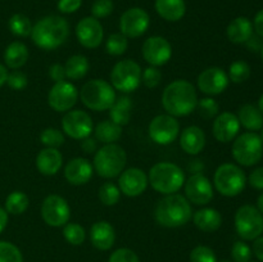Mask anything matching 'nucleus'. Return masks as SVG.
Segmentation results:
<instances>
[{
	"label": "nucleus",
	"mask_w": 263,
	"mask_h": 262,
	"mask_svg": "<svg viewBox=\"0 0 263 262\" xmlns=\"http://www.w3.org/2000/svg\"><path fill=\"white\" fill-rule=\"evenodd\" d=\"M62 128H63L66 135H68L72 139H77V140L87 138L94 131V126H92V120L90 115L85 110L80 109L68 110L63 116V118H62Z\"/></svg>",
	"instance_id": "ddd939ff"
},
{
	"label": "nucleus",
	"mask_w": 263,
	"mask_h": 262,
	"mask_svg": "<svg viewBox=\"0 0 263 262\" xmlns=\"http://www.w3.org/2000/svg\"><path fill=\"white\" fill-rule=\"evenodd\" d=\"M261 58H262V61H263V45H262V48H261Z\"/></svg>",
	"instance_id": "0e129e2a"
},
{
	"label": "nucleus",
	"mask_w": 263,
	"mask_h": 262,
	"mask_svg": "<svg viewBox=\"0 0 263 262\" xmlns=\"http://www.w3.org/2000/svg\"><path fill=\"white\" fill-rule=\"evenodd\" d=\"M62 163H63V157L55 148H44L36 157V169L44 176H54L58 174Z\"/></svg>",
	"instance_id": "b1692460"
},
{
	"label": "nucleus",
	"mask_w": 263,
	"mask_h": 262,
	"mask_svg": "<svg viewBox=\"0 0 263 262\" xmlns=\"http://www.w3.org/2000/svg\"><path fill=\"white\" fill-rule=\"evenodd\" d=\"M231 257L234 262H249L252 258V249L244 241H235L231 248Z\"/></svg>",
	"instance_id": "c03bdc74"
},
{
	"label": "nucleus",
	"mask_w": 263,
	"mask_h": 262,
	"mask_svg": "<svg viewBox=\"0 0 263 262\" xmlns=\"http://www.w3.org/2000/svg\"><path fill=\"white\" fill-rule=\"evenodd\" d=\"M80 99L84 105L95 112L108 110L116 102L115 87L100 79L87 81L80 90Z\"/></svg>",
	"instance_id": "423d86ee"
},
{
	"label": "nucleus",
	"mask_w": 263,
	"mask_h": 262,
	"mask_svg": "<svg viewBox=\"0 0 263 262\" xmlns=\"http://www.w3.org/2000/svg\"><path fill=\"white\" fill-rule=\"evenodd\" d=\"M257 208H258L259 212L263 215V193L257 198Z\"/></svg>",
	"instance_id": "052dcab7"
},
{
	"label": "nucleus",
	"mask_w": 263,
	"mask_h": 262,
	"mask_svg": "<svg viewBox=\"0 0 263 262\" xmlns=\"http://www.w3.org/2000/svg\"><path fill=\"white\" fill-rule=\"evenodd\" d=\"M251 76V66L244 61L233 62L229 68V80L235 84H241L247 81Z\"/></svg>",
	"instance_id": "58836bf2"
},
{
	"label": "nucleus",
	"mask_w": 263,
	"mask_h": 262,
	"mask_svg": "<svg viewBox=\"0 0 263 262\" xmlns=\"http://www.w3.org/2000/svg\"><path fill=\"white\" fill-rule=\"evenodd\" d=\"M154 5L159 17L168 22H177L186 13L185 0H156Z\"/></svg>",
	"instance_id": "bb28decb"
},
{
	"label": "nucleus",
	"mask_w": 263,
	"mask_h": 262,
	"mask_svg": "<svg viewBox=\"0 0 263 262\" xmlns=\"http://www.w3.org/2000/svg\"><path fill=\"white\" fill-rule=\"evenodd\" d=\"M131 108H133V102L127 95L120 97L116 99L112 107L109 108L110 121L120 126H125L130 122L131 117Z\"/></svg>",
	"instance_id": "2f4dec72"
},
{
	"label": "nucleus",
	"mask_w": 263,
	"mask_h": 262,
	"mask_svg": "<svg viewBox=\"0 0 263 262\" xmlns=\"http://www.w3.org/2000/svg\"><path fill=\"white\" fill-rule=\"evenodd\" d=\"M127 163V154L122 146L116 143L105 144L97 151L92 161V167L99 176L113 179L121 175Z\"/></svg>",
	"instance_id": "39448f33"
},
{
	"label": "nucleus",
	"mask_w": 263,
	"mask_h": 262,
	"mask_svg": "<svg viewBox=\"0 0 263 262\" xmlns=\"http://www.w3.org/2000/svg\"><path fill=\"white\" fill-rule=\"evenodd\" d=\"M198 113L200 117L205 118V120H211V118L216 117L220 112V105L212 98H203V99H198L197 103Z\"/></svg>",
	"instance_id": "79ce46f5"
},
{
	"label": "nucleus",
	"mask_w": 263,
	"mask_h": 262,
	"mask_svg": "<svg viewBox=\"0 0 263 262\" xmlns=\"http://www.w3.org/2000/svg\"><path fill=\"white\" fill-rule=\"evenodd\" d=\"M41 217L49 226H64L71 217L68 202L58 194L48 195L41 204Z\"/></svg>",
	"instance_id": "9b49d317"
},
{
	"label": "nucleus",
	"mask_w": 263,
	"mask_h": 262,
	"mask_svg": "<svg viewBox=\"0 0 263 262\" xmlns=\"http://www.w3.org/2000/svg\"><path fill=\"white\" fill-rule=\"evenodd\" d=\"M198 97L195 87L186 80H175L162 94V105L170 116L185 117L197 108Z\"/></svg>",
	"instance_id": "f257e3e1"
},
{
	"label": "nucleus",
	"mask_w": 263,
	"mask_h": 262,
	"mask_svg": "<svg viewBox=\"0 0 263 262\" xmlns=\"http://www.w3.org/2000/svg\"><path fill=\"white\" fill-rule=\"evenodd\" d=\"M99 195L100 202L104 205H115L117 204L118 200L121 197V190L117 185H115L113 182H104L102 186L99 188Z\"/></svg>",
	"instance_id": "4c0bfd02"
},
{
	"label": "nucleus",
	"mask_w": 263,
	"mask_h": 262,
	"mask_svg": "<svg viewBox=\"0 0 263 262\" xmlns=\"http://www.w3.org/2000/svg\"><path fill=\"white\" fill-rule=\"evenodd\" d=\"M180 146L187 154H199L205 146V134L198 126H189L182 130L180 136Z\"/></svg>",
	"instance_id": "393cba45"
},
{
	"label": "nucleus",
	"mask_w": 263,
	"mask_h": 262,
	"mask_svg": "<svg viewBox=\"0 0 263 262\" xmlns=\"http://www.w3.org/2000/svg\"><path fill=\"white\" fill-rule=\"evenodd\" d=\"M190 202L181 194H167L158 200L154 208V218L163 228H180L192 220Z\"/></svg>",
	"instance_id": "f03ea898"
},
{
	"label": "nucleus",
	"mask_w": 263,
	"mask_h": 262,
	"mask_svg": "<svg viewBox=\"0 0 263 262\" xmlns=\"http://www.w3.org/2000/svg\"><path fill=\"white\" fill-rule=\"evenodd\" d=\"M258 108H259V110L263 113V94L261 95V98H259V100H258Z\"/></svg>",
	"instance_id": "680f3d73"
},
{
	"label": "nucleus",
	"mask_w": 263,
	"mask_h": 262,
	"mask_svg": "<svg viewBox=\"0 0 263 262\" xmlns=\"http://www.w3.org/2000/svg\"><path fill=\"white\" fill-rule=\"evenodd\" d=\"M49 76H50V79L53 80L54 82L64 81V79H66L64 66H62V64L59 63H55L53 64V66H50V68H49Z\"/></svg>",
	"instance_id": "603ef678"
},
{
	"label": "nucleus",
	"mask_w": 263,
	"mask_h": 262,
	"mask_svg": "<svg viewBox=\"0 0 263 262\" xmlns=\"http://www.w3.org/2000/svg\"><path fill=\"white\" fill-rule=\"evenodd\" d=\"M108 262H140L138 254L128 248H120L110 254Z\"/></svg>",
	"instance_id": "de8ad7c7"
},
{
	"label": "nucleus",
	"mask_w": 263,
	"mask_h": 262,
	"mask_svg": "<svg viewBox=\"0 0 263 262\" xmlns=\"http://www.w3.org/2000/svg\"><path fill=\"white\" fill-rule=\"evenodd\" d=\"M69 36V25L63 17L48 15L32 26L33 44L43 50H53L63 45Z\"/></svg>",
	"instance_id": "7ed1b4c3"
},
{
	"label": "nucleus",
	"mask_w": 263,
	"mask_h": 262,
	"mask_svg": "<svg viewBox=\"0 0 263 262\" xmlns=\"http://www.w3.org/2000/svg\"><path fill=\"white\" fill-rule=\"evenodd\" d=\"M213 184L223 197H236L247 185V176L243 170L234 163H223L216 170Z\"/></svg>",
	"instance_id": "0eeeda50"
},
{
	"label": "nucleus",
	"mask_w": 263,
	"mask_h": 262,
	"mask_svg": "<svg viewBox=\"0 0 263 262\" xmlns=\"http://www.w3.org/2000/svg\"><path fill=\"white\" fill-rule=\"evenodd\" d=\"M193 221L199 230L213 233L221 228L222 216L215 208H202L193 215Z\"/></svg>",
	"instance_id": "a878e982"
},
{
	"label": "nucleus",
	"mask_w": 263,
	"mask_h": 262,
	"mask_svg": "<svg viewBox=\"0 0 263 262\" xmlns=\"http://www.w3.org/2000/svg\"><path fill=\"white\" fill-rule=\"evenodd\" d=\"M40 141L46 146V148H55L58 149L64 144V135L58 128L48 127L41 131Z\"/></svg>",
	"instance_id": "ea45409f"
},
{
	"label": "nucleus",
	"mask_w": 263,
	"mask_h": 262,
	"mask_svg": "<svg viewBox=\"0 0 263 262\" xmlns=\"http://www.w3.org/2000/svg\"><path fill=\"white\" fill-rule=\"evenodd\" d=\"M143 57L151 66L159 67L171 59L172 46L162 36H151L143 44Z\"/></svg>",
	"instance_id": "f3484780"
},
{
	"label": "nucleus",
	"mask_w": 263,
	"mask_h": 262,
	"mask_svg": "<svg viewBox=\"0 0 263 262\" xmlns=\"http://www.w3.org/2000/svg\"><path fill=\"white\" fill-rule=\"evenodd\" d=\"M82 144H81V148L82 151L85 152V153L90 154V153H95V152L98 151V140L95 138H90V136H87V138L82 139Z\"/></svg>",
	"instance_id": "864d4df0"
},
{
	"label": "nucleus",
	"mask_w": 263,
	"mask_h": 262,
	"mask_svg": "<svg viewBox=\"0 0 263 262\" xmlns=\"http://www.w3.org/2000/svg\"><path fill=\"white\" fill-rule=\"evenodd\" d=\"M8 221H9V217H8V212L4 210V208L0 207V234L4 231V229L7 228Z\"/></svg>",
	"instance_id": "13d9d810"
},
{
	"label": "nucleus",
	"mask_w": 263,
	"mask_h": 262,
	"mask_svg": "<svg viewBox=\"0 0 263 262\" xmlns=\"http://www.w3.org/2000/svg\"><path fill=\"white\" fill-rule=\"evenodd\" d=\"M82 5V0H58V10L64 14L77 12Z\"/></svg>",
	"instance_id": "8fccbe9b"
},
{
	"label": "nucleus",
	"mask_w": 263,
	"mask_h": 262,
	"mask_svg": "<svg viewBox=\"0 0 263 262\" xmlns=\"http://www.w3.org/2000/svg\"><path fill=\"white\" fill-rule=\"evenodd\" d=\"M229 76L220 67H210L198 76V87L207 95H218L226 90Z\"/></svg>",
	"instance_id": "6ab92c4d"
},
{
	"label": "nucleus",
	"mask_w": 263,
	"mask_h": 262,
	"mask_svg": "<svg viewBox=\"0 0 263 262\" xmlns=\"http://www.w3.org/2000/svg\"><path fill=\"white\" fill-rule=\"evenodd\" d=\"M79 43L87 49H95L102 44L104 38L102 23L94 17H84L76 26Z\"/></svg>",
	"instance_id": "a211bd4d"
},
{
	"label": "nucleus",
	"mask_w": 263,
	"mask_h": 262,
	"mask_svg": "<svg viewBox=\"0 0 263 262\" xmlns=\"http://www.w3.org/2000/svg\"><path fill=\"white\" fill-rule=\"evenodd\" d=\"M253 30L256 31L257 35L263 38V9L259 10V12L256 14V17H254Z\"/></svg>",
	"instance_id": "6e6d98bb"
},
{
	"label": "nucleus",
	"mask_w": 263,
	"mask_h": 262,
	"mask_svg": "<svg viewBox=\"0 0 263 262\" xmlns=\"http://www.w3.org/2000/svg\"><path fill=\"white\" fill-rule=\"evenodd\" d=\"M239 130H240V122L238 120V116L231 112L221 113L213 121V136L220 143L233 141L239 134Z\"/></svg>",
	"instance_id": "412c9836"
},
{
	"label": "nucleus",
	"mask_w": 263,
	"mask_h": 262,
	"mask_svg": "<svg viewBox=\"0 0 263 262\" xmlns=\"http://www.w3.org/2000/svg\"><path fill=\"white\" fill-rule=\"evenodd\" d=\"M94 135L103 144H113L122 136V126L113 121H102L94 128Z\"/></svg>",
	"instance_id": "7c9ffc66"
},
{
	"label": "nucleus",
	"mask_w": 263,
	"mask_h": 262,
	"mask_svg": "<svg viewBox=\"0 0 263 262\" xmlns=\"http://www.w3.org/2000/svg\"><path fill=\"white\" fill-rule=\"evenodd\" d=\"M149 25H151V17H149L148 12L141 8H130L121 15V33L127 39L140 38L148 31Z\"/></svg>",
	"instance_id": "4468645a"
},
{
	"label": "nucleus",
	"mask_w": 263,
	"mask_h": 262,
	"mask_svg": "<svg viewBox=\"0 0 263 262\" xmlns=\"http://www.w3.org/2000/svg\"><path fill=\"white\" fill-rule=\"evenodd\" d=\"M7 79H8L7 67L3 66V64L0 63V87H2L4 84H7Z\"/></svg>",
	"instance_id": "bf43d9fd"
},
{
	"label": "nucleus",
	"mask_w": 263,
	"mask_h": 262,
	"mask_svg": "<svg viewBox=\"0 0 263 262\" xmlns=\"http://www.w3.org/2000/svg\"><path fill=\"white\" fill-rule=\"evenodd\" d=\"M148 184V176L145 172L136 167L122 171L118 179V188L126 197H139L145 192Z\"/></svg>",
	"instance_id": "aec40b11"
},
{
	"label": "nucleus",
	"mask_w": 263,
	"mask_h": 262,
	"mask_svg": "<svg viewBox=\"0 0 263 262\" xmlns=\"http://www.w3.org/2000/svg\"><path fill=\"white\" fill-rule=\"evenodd\" d=\"M141 68L133 59H122L117 62L110 72V82L115 90L130 94L135 91L141 82Z\"/></svg>",
	"instance_id": "1a4fd4ad"
},
{
	"label": "nucleus",
	"mask_w": 263,
	"mask_h": 262,
	"mask_svg": "<svg viewBox=\"0 0 263 262\" xmlns=\"http://www.w3.org/2000/svg\"><path fill=\"white\" fill-rule=\"evenodd\" d=\"M185 195L195 205H205L213 199V186L207 176L198 172L193 174L185 182Z\"/></svg>",
	"instance_id": "dca6fc26"
},
{
	"label": "nucleus",
	"mask_w": 263,
	"mask_h": 262,
	"mask_svg": "<svg viewBox=\"0 0 263 262\" xmlns=\"http://www.w3.org/2000/svg\"><path fill=\"white\" fill-rule=\"evenodd\" d=\"M220 262H233V261H230V259H222V261H220Z\"/></svg>",
	"instance_id": "69168bd1"
},
{
	"label": "nucleus",
	"mask_w": 263,
	"mask_h": 262,
	"mask_svg": "<svg viewBox=\"0 0 263 262\" xmlns=\"http://www.w3.org/2000/svg\"><path fill=\"white\" fill-rule=\"evenodd\" d=\"M89 61L82 54H74L67 59L64 64V71H66V77L69 80H80L86 76L89 71Z\"/></svg>",
	"instance_id": "473e14b6"
},
{
	"label": "nucleus",
	"mask_w": 263,
	"mask_h": 262,
	"mask_svg": "<svg viewBox=\"0 0 263 262\" xmlns=\"http://www.w3.org/2000/svg\"><path fill=\"white\" fill-rule=\"evenodd\" d=\"M149 136L159 145L174 143L180 133V123L176 117L170 115H159L149 123Z\"/></svg>",
	"instance_id": "f8f14e48"
},
{
	"label": "nucleus",
	"mask_w": 263,
	"mask_h": 262,
	"mask_svg": "<svg viewBox=\"0 0 263 262\" xmlns=\"http://www.w3.org/2000/svg\"><path fill=\"white\" fill-rule=\"evenodd\" d=\"M190 262H217V257L210 247L197 246L190 253Z\"/></svg>",
	"instance_id": "37998d69"
},
{
	"label": "nucleus",
	"mask_w": 263,
	"mask_h": 262,
	"mask_svg": "<svg viewBox=\"0 0 263 262\" xmlns=\"http://www.w3.org/2000/svg\"><path fill=\"white\" fill-rule=\"evenodd\" d=\"M162 80V72L159 71L158 67H146L145 69L141 73V81L149 89H154V87L158 86L161 84Z\"/></svg>",
	"instance_id": "a18cd8bd"
},
{
	"label": "nucleus",
	"mask_w": 263,
	"mask_h": 262,
	"mask_svg": "<svg viewBox=\"0 0 263 262\" xmlns=\"http://www.w3.org/2000/svg\"><path fill=\"white\" fill-rule=\"evenodd\" d=\"M228 38L234 44H244L253 35V23L247 17H238L228 26Z\"/></svg>",
	"instance_id": "cd10ccee"
},
{
	"label": "nucleus",
	"mask_w": 263,
	"mask_h": 262,
	"mask_svg": "<svg viewBox=\"0 0 263 262\" xmlns=\"http://www.w3.org/2000/svg\"><path fill=\"white\" fill-rule=\"evenodd\" d=\"M149 184L161 194H174L185 184V174L177 164L171 162H159L149 171Z\"/></svg>",
	"instance_id": "20e7f679"
},
{
	"label": "nucleus",
	"mask_w": 263,
	"mask_h": 262,
	"mask_svg": "<svg viewBox=\"0 0 263 262\" xmlns=\"http://www.w3.org/2000/svg\"><path fill=\"white\" fill-rule=\"evenodd\" d=\"M234 159L241 166H254L263 157V143L253 131L244 133L235 139L231 148Z\"/></svg>",
	"instance_id": "6e6552de"
},
{
	"label": "nucleus",
	"mask_w": 263,
	"mask_h": 262,
	"mask_svg": "<svg viewBox=\"0 0 263 262\" xmlns=\"http://www.w3.org/2000/svg\"><path fill=\"white\" fill-rule=\"evenodd\" d=\"M28 204H30V199H28L27 194L20 192V190H15V192L10 193L5 199V211L10 215H22L28 208Z\"/></svg>",
	"instance_id": "72a5a7b5"
},
{
	"label": "nucleus",
	"mask_w": 263,
	"mask_h": 262,
	"mask_svg": "<svg viewBox=\"0 0 263 262\" xmlns=\"http://www.w3.org/2000/svg\"><path fill=\"white\" fill-rule=\"evenodd\" d=\"M252 252H253L254 256H256L259 261L263 262V236H258L257 239H254Z\"/></svg>",
	"instance_id": "5fc2aeb1"
},
{
	"label": "nucleus",
	"mask_w": 263,
	"mask_h": 262,
	"mask_svg": "<svg viewBox=\"0 0 263 262\" xmlns=\"http://www.w3.org/2000/svg\"><path fill=\"white\" fill-rule=\"evenodd\" d=\"M235 229L244 240H254L263 234V215L254 205L244 204L235 213Z\"/></svg>",
	"instance_id": "9d476101"
},
{
	"label": "nucleus",
	"mask_w": 263,
	"mask_h": 262,
	"mask_svg": "<svg viewBox=\"0 0 263 262\" xmlns=\"http://www.w3.org/2000/svg\"><path fill=\"white\" fill-rule=\"evenodd\" d=\"M128 40L125 35L121 32L112 33L109 38L107 39L105 43V50L110 55H122L126 50H127Z\"/></svg>",
	"instance_id": "e433bc0d"
},
{
	"label": "nucleus",
	"mask_w": 263,
	"mask_h": 262,
	"mask_svg": "<svg viewBox=\"0 0 263 262\" xmlns=\"http://www.w3.org/2000/svg\"><path fill=\"white\" fill-rule=\"evenodd\" d=\"M8 26H9L10 32L15 36H20V38H26L32 32V23H31L30 18L22 13L13 14L9 18Z\"/></svg>",
	"instance_id": "f704fd0d"
},
{
	"label": "nucleus",
	"mask_w": 263,
	"mask_h": 262,
	"mask_svg": "<svg viewBox=\"0 0 263 262\" xmlns=\"http://www.w3.org/2000/svg\"><path fill=\"white\" fill-rule=\"evenodd\" d=\"M259 138H261V140H262V143H263V127L261 128V135H259Z\"/></svg>",
	"instance_id": "e2e57ef3"
},
{
	"label": "nucleus",
	"mask_w": 263,
	"mask_h": 262,
	"mask_svg": "<svg viewBox=\"0 0 263 262\" xmlns=\"http://www.w3.org/2000/svg\"><path fill=\"white\" fill-rule=\"evenodd\" d=\"M28 49L21 41H14L9 44L4 51V62L9 68L18 69L25 66L28 61Z\"/></svg>",
	"instance_id": "c85d7f7f"
},
{
	"label": "nucleus",
	"mask_w": 263,
	"mask_h": 262,
	"mask_svg": "<svg viewBox=\"0 0 263 262\" xmlns=\"http://www.w3.org/2000/svg\"><path fill=\"white\" fill-rule=\"evenodd\" d=\"M261 38V36H259ZM258 36H251V39H249L248 41H247V46H248L249 50L252 51H261V48L263 44L261 43V39H259Z\"/></svg>",
	"instance_id": "4d7b16f0"
},
{
	"label": "nucleus",
	"mask_w": 263,
	"mask_h": 262,
	"mask_svg": "<svg viewBox=\"0 0 263 262\" xmlns=\"http://www.w3.org/2000/svg\"><path fill=\"white\" fill-rule=\"evenodd\" d=\"M27 82H28L27 76H26L23 72L18 71V69H15V71L8 73L7 84L9 85V87H12L13 90L25 89V87L27 86Z\"/></svg>",
	"instance_id": "09e8293b"
},
{
	"label": "nucleus",
	"mask_w": 263,
	"mask_h": 262,
	"mask_svg": "<svg viewBox=\"0 0 263 262\" xmlns=\"http://www.w3.org/2000/svg\"><path fill=\"white\" fill-rule=\"evenodd\" d=\"M113 9H115V4L112 0H95L91 7L92 17L97 20L107 18L108 15L112 14Z\"/></svg>",
	"instance_id": "49530a36"
},
{
	"label": "nucleus",
	"mask_w": 263,
	"mask_h": 262,
	"mask_svg": "<svg viewBox=\"0 0 263 262\" xmlns=\"http://www.w3.org/2000/svg\"><path fill=\"white\" fill-rule=\"evenodd\" d=\"M79 99L76 86L68 81H59L53 85L48 95V103L55 112H67L74 107Z\"/></svg>",
	"instance_id": "2eb2a0df"
},
{
	"label": "nucleus",
	"mask_w": 263,
	"mask_h": 262,
	"mask_svg": "<svg viewBox=\"0 0 263 262\" xmlns=\"http://www.w3.org/2000/svg\"><path fill=\"white\" fill-rule=\"evenodd\" d=\"M238 120L249 131H258L263 127V113L253 104H244L239 109Z\"/></svg>",
	"instance_id": "c756f323"
},
{
	"label": "nucleus",
	"mask_w": 263,
	"mask_h": 262,
	"mask_svg": "<svg viewBox=\"0 0 263 262\" xmlns=\"http://www.w3.org/2000/svg\"><path fill=\"white\" fill-rule=\"evenodd\" d=\"M248 182L252 188L258 190H263V167L253 170L248 177Z\"/></svg>",
	"instance_id": "3c124183"
},
{
	"label": "nucleus",
	"mask_w": 263,
	"mask_h": 262,
	"mask_svg": "<svg viewBox=\"0 0 263 262\" xmlns=\"http://www.w3.org/2000/svg\"><path fill=\"white\" fill-rule=\"evenodd\" d=\"M90 240L99 251H108L116 241L115 228L108 221H98L90 229Z\"/></svg>",
	"instance_id": "5701e85b"
},
{
	"label": "nucleus",
	"mask_w": 263,
	"mask_h": 262,
	"mask_svg": "<svg viewBox=\"0 0 263 262\" xmlns=\"http://www.w3.org/2000/svg\"><path fill=\"white\" fill-rule=\"evenodd\" d=\"M0 262H23V256L14 244L0 240Z\"/></svg>",
	"instance_id": "a19ab883"
},
{
	"label": "nucleus",
	"mask_w": 263,
	"mask_h": 262,
	"mask_svg": "<svg viewBox=\"0 0 263 262\" xmlns=\"http://www.w3.org/2000/svg\"><path fill=\"white\" fill-rule=\"evenodd\" d=\"M94 174V167L89 159L77 157L71 159L64 167V177L71 185H85L90 181Z\"/></svg>",
	"instance_id": "4be33fe9"
},
{
	"label": "nucleus",
	"mask_w": 263,
	"mask_h": 262,
	"mask_svg": "<svg viewBox=\"0 0 263 262\" xmlns=\"http://www.w3.org/2000/svg\"><path fill=\"white\" fill-rule=\"evenodd\" d=\"M63 236L72 246H81L86 239V231L76 222H67L63 229Z\"/></svg>",
	"instance_id": "c9c22d12"
}]
</instances>
